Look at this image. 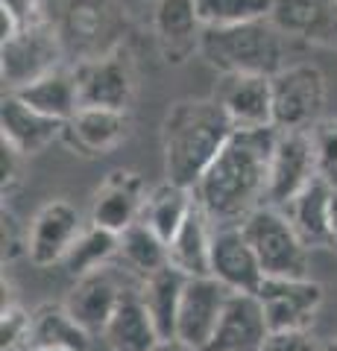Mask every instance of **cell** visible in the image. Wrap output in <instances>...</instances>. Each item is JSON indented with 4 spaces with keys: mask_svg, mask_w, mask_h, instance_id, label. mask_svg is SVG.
I'll return each mask as SVG.
<instances>
[{
    "mask_svg": "<svg viewBox=\"0 0 337 351\" xmlns=\"http://www.w3.org/2000/svg\"><path fill=\"white\" fill-rule=\"evenodd\" d=\"M211 276L232 293H258L264 269L255 255L244 226H214L211 240Z\"/></svg>",
    "mask_w": 337,
    "mask_h": 351,
    "instance_id": "30bf717a",
    "label": "cell"
},
{
    "mask_svg": "<svg viewBox=\"0 0 337 351\" xmlns=\"http://www.w3.org/2000/svg\"><path fill=\"white\" fill-rule=\"evenodd\" d=\"M103 339L112 351H153L161 343V334L138 290H124Z\"/></svg>",
    "mask_w": 337,
    "mask_h": 351,
    "instance_id": "d6986e66",
    "label": "cell"
},
{
    "mask_svg": "<svg viewBox=\"0 0 337 351\" xmlns=\"http://www.w3.org/2000/svg\"><path fill=\"white\" fill-rule=\"evenodd\" d=\"M270 18L288 36L337 47V0H276Z\"/></svg>",
    "mask_w": 337,
    "mask_h": 351,
    "instance_id": "ac0fdd59",
    "label": "cell"
},
{
    "mask_svg": "<svg viewBox=\"0 0 337 351\" xmlns=\"http://www.w3.org/2000/svg\"><path fill=\"white\" fill-rule=\"evenodd\" d=\"M27 351H62V348H27Z\"/></svg>",
    "mask_w": 337,
    "mask_h": 351,
    "instance_id": "f35d334b",
    "label": "cell"
},
{
    "mask_svg": "<svg viewBox=\"0 0 337 351\" xmlns=\"http://www.w3.org/2000/svg\"><path fill=\"white\" fill-rule=\"evenodd\" d=\"M153 351H194V348H188L185 343H179V339H161V343H159Z\"/></svg>",
    "mask_w": 337,
    "mask_h": 351,
    "instance_id": "8d00e7d4",
    "label": "cell"
},
{
    "mask_svg": "<svg viewBox=\"0 0 337 351\" xmlns=\"http://www.w3.org/2000/svg\"><path fill=\"white\" fill-rule=\"evenodd\" d=\"M279 129H235L194 188L214 226H241L255 208L267 205L270 158Z\"/></svg>",
    "mask_w": 337,
    "mask_h": 351,
    "instance_id": "6da1fadb",
    "label": "cell"
},
{
    "mask_svg": "<svg viewBox=\"0 0 337 351\" xmlns=\"http://www.w3.org/2000/svg\"><path fill=\"white\" fill-rule=\"evenodd\" d=\"M77 80V94H80V108L82 106H97V108H121L126 112L129 100L135 91V73L129 59L108 56L89 62L73 73Z\"/></svg>",
    "mask_w": 337,
    "mask_h": 351,
    "instance_id": "5bb4252c",
    "label": "cell"
},
{
    "mask_svg": "<svg viewBox=\"0 0 337 351\" xmlns=\"http://www.w3.org/2000/svg\"><path fill=\"white\" fill-rule=\"evenodd\" d=\"M30 325L32 313H27L18 304H3V316H0V348L3 351H21L30 348Z\"/></svg>",
    "mask_w": 337,
    "mask_h": 351,
    "instance_id": "4dcf8cb0",
    "label": "cell"
},
{
    "mask_svg": "<svg viewBox=\"0 0 337 351\" xmlns=\"http://www.w3.org/2000/svg\"><path fill=\"white\" fill-rule=\"evenodd\" d=\"M211 240H214V223L205 214V208L194 196V208L179 226V232L170 237V267H176L188 278L194 276H211Z\"/></svg>",
    "mask_w": 337,
    "mask_h": 351,
    "instance_id": "ffe728a7",
    "label": "cell"
},
{
    "mask_svg": "<svg viewBox=\"0 0 337 351\" xmlns=\"http://www.w3.org/2000/svg\"><path fill=\"white\" fill-rule=\"evenodd\" d=\"M12 94H18L27 106L38 108L41 114L62 120V123H68V120L77 114V108H80L77 80H73V73L62 71V68L38 76V80H32L27 85H21L18 91H12Z\"/></svg>",
    "mask_w": 337,
    "mask_h": 351,
    "instance_id": "484cf974",
    "label": "cell"
},
{
    "mask_svg": "<svg viewBox=\"0 0 337 351\" xmlns=\"http://www.w3.org/2000/svg\"><path fill=\"white\" fill-rule=\"evenodd\" d=\"M261 269L270 278H308V243L293 228L290 217L276 205H261L244 219Z\"/></svg>",
    "mask_w": 337,
    "mask_h": 351,
    "instance_id": "277c9868",
    "label": "cell"
},
{
    "mask_svg": "<svg viewBox=\"0 0 337 351\" xmlns=\"http://www.w3.org/2000/svg\"><path fill=\"white\" fill-rule=\"evenodd\" d=\"M270 337V325L255 293H232L202 351H261Z\"/></svg>",
    "mask_w": 337,
    "mask_h": 351,
    "instance_id": "4fadbf2b",
    "label": "cell"
},
{
    "mask_svg": "<svg viewBox=\"0 0 337 351\" xmlns=\"http://www.w3.org/2000/svg\"><path fill=\"white\" fill-rule=\"evenodd\" d=\"M314 149H317V170L337 188V120L317 123L311 132Z\"/></svg>",
    "mask_w": 337,
    "mask_h": 351,
    "instance_id": "1f68e13d",
    "label": "cell"
},
{
    "mask_svg": "<svg viewBox=\"0 0 337 351\" xmlns=\"http://www.w3.org/2000/svg\"><path fill=\"white\" fill-rule=\"evenodd\" d=\"M59 68V44L45 27L32 24L3 41V82L18 91L38 76Z\"/></svg>",
    "mask_w": 337,
    "mask_h": 351,
    "instance_id": "7c38bea8",
    "label": "cell"
},
{
    "mask_svg": "<svg viewBox=\"0 0 337 351\" xmlns=\"http://www.w3.org/2000/svg\"><path fill=\"white\" fill-rule=\"evenodd\" d=\"M235 123L223 106L214 100H179L170 106L161 123L167 182L182 188H197L202 173L211 167L217 152L232 138Z\"/></svg>",
    "mask_w": 337,
    "mask_h": 351,
    "instance_id": "7a4b0ae2",
    "label": "cell"
},
{
    "mask_svg": "<svg viewBox=\"0 0 337 351\" xmlns=\"http://www.w3.org/2000/svg\"><path fill=\"white\" fill-rule=\"evenodd\" d=\"M0 9H6L9 15H15V21L21 27H32V24H38V3L36 0H0Z\"/></svg>",
    "mask_w": 337,
    "mask_h": 351,
    "instance_id": "e575fe53",
    "label": "cell"
},
{
    "mask_svg": "<svg viewBox=\"0 0 337 351\" xmlns=\"http://www.w3.org/2000/svg\"><path fill=\"white\" fill-rule=\"evenodd\" d=\"M323 351H337V337H334V339H329V343L323 346Z\"/></svg>",
    "mask_w": 337,
    "mask_h": 351,
    "instance_id": "74e56055",
    "label": "cell"
},
{
    "mask_svg": "<svg viewBox=\"0 0 337 351\" xmlns=\"http://www.w3.org/2000/svg\"><path fill=\"white\" fill-rule=\"evenodd\" d=\"M117 255H121L126 267L132 272H138L141 278L153 276V272H159L161 267L170 263L167 243L144 223V219H138V223H132L126 232H121Z\"/></svg>",
    "mask_w": 337,
    "mask_h": 351,
    "instance_id": "83f0119b",
    "label": "cell"
},
{
    "mask_svg": "<svg viewBox=\"0 0 337 351\" xmlns=\"http://www.w3.org/2000/svg\"><path fill=\"white\" fill-rule=\"evenodd\" d=\"M325 106V76L314 64H290L273 76V126L311 132Z\"/></svg>",
    "mask_w": 337,
    "mask_h": 351,
    "instance_id": "5b68a950",
    "label": "cell"
},
{
    "mask_svg": "<svg viewBox=\"0 0 337 351\" xmlns=\"http://www.w3.org/2000/svg\"><path fill=\"white\" fill-rule=\"evenodd\" d=\"M121 295H124V287L117 284L115 272L103 267V269L77 278L65 307H68L71 316L89 334H103L108 319H112L117 302H121Z\"/></svg>",
    "mask_w": 337,
    "mask_h": 351,
    "instance_id": "2e32d148",
    "label": "cell"
},
{
    "mask_svg": "<svg viewBox=\"0 0 337 351\" xmlns=\"http://www.w3.org/2000/svg\"><path fill=\"white\" fill-rule=\"evenodd\" d=\"M80 211L65 199H53L38 208L27 228V258L36 267H53L65 261L73 240L80 237Z\"/></svg>",
    "mask_w": 337,
    "mask_h": 351,
    "instance_id": "8fae6325",
    "label": "cell"
},
{
    "mask_svg": "<svg viewBox=\"0 0 337 351\" xmlns=\"http://www.w3.org/2000/svg\"><path fill=\"white\" fill-rule=\"evenodd\" d=\"M27 156L21 149H15L9 141L0 138V173H3V193H9L21 179V161Z\"/></svg>",
    "mask_w": 337,
    "mask_h": 351,
    "instance_id": "836d02e7",
    "label": "cell"
},
{
    "mask_svg": "<svg viewBox=\"0 0 337 351\" xmlns=\"http://www.w3.org/2000/svg\"><path fill=\"white\" fill-rule=\"evenodd\" d=\"M329 243L337 246V188L332 193V208H329Z\"/></svg>",
    "mask_w": 337,
    "mask_h": 351,
    "instance_id": "d590c367",
    "label": "cell"
},
{
    "mask_svg": "<svg viewBox=\"0 0 337 351\" xmlns=\"http://www.w3.org/2000/svg\"><path fill=\"white\" fill-rule=\"evenodd\" d=\"M144 182L132 170H115L108 173L103 188L97 191L94 205H91V226L108 228V232L121 234L132 223L141 219L144 211Z\"/></svg>",
    "mask_w": 337,
    "mask_h": 351,
    "instance_id": "9a60e30c",
    "label": "cell"
},
{
    "mask_svg": "<svg viewBox=\"0 0 337 351\" xmlns=\"http://www.w3.org/2000/svg\"><path fill=\"white\" fill-rule=\"evenodd\" d=\"M261 351H323L308 331H270Z\"/></svg>",
    "mask_w": 337,
    "mask_h": 351,
    "instance_id": "d6a6232c",
    "label": "cell"
},
{
    "mask_svg": "<svg viewBox=\"0 0 337 351\" xmlns=\"http://www.w3.org/2000/svg\"><path fill=\"white\" fill-rule=\"evenodd\" d=\"M235 129L273 126V76L264 73H223L214 91Z\"/></svg>",
    "mask_w": 337,
    "mask_h": 351,
    "instance_id": "9c48e42d",
    "label": "cell"
},
{
    "mask_svg": "<svg viewBox=\"0 0 337 351\" xmlns=\"http://www.w3.org/2000/svg\"><path fill=\"white\" fill-rule=\"evenodd\" d=\"M232 290L214 276H194L185 284L179 319H176V339L194 351H202L209 346L217 322L226 311Z\"/></svg>",
    "mask_w": 337,
    "mask_h": 351,
    "instance_id": "ba28073f",
    "label": "cell"
},
{
    "mask_svg": "<svg viewBox=\"0 0 337 351\" xmlns=\"http://www.w3.org/2000/svg\"><path fill=\"white\" fill-rule=\"evenodd\" d=\"M91 334L73 319L65 304H41L32 311L30 348H62V351H89Z\"/></svg>",
    "mask_w": 337,
    "mask_h": 351,
    "instance_id": "d4e9b609",
    "label": "cell"
},
{
    "mask_svg": "<svg viewBox=\"0 0 337 351\" xmlns=\"http://www.w3.org/2000/svg\"><path fill=\"white\" fill-rule=\"evenodd\" d=\"M258 302L264 307L270 331H308L320 304L323 284L311 278H264L258 287Z\"/></svg>",
    "mask_w": 337,
    "mask_h": 351,
    "instance_id": "52a82bcc",
    "label": "cell"
},
{
    "mask_svg": "<svg viewBox=\"0 0 337 351\" xmlns=\"http://www.w3.org/2000/svg\"><path fill=\"white\" fill-rule=\"evenodd\" d=\"M285 38L273 18H258L235 27H205L200 53L223 73L276 76L285 68Z\"/></svg>",
    "mask_w": 337,
    "mask_h": 351,
    "instance_id": "3957f363",
    "label": "cell"
},
{
    "mask_svg": "<svg viewBox=\"0 0 337 351\" xmlns=\"http://www.w3.org/2000/svg\"><path fill=\"white\" fill-rule=\"evenodd\" d=\"M334 184L329 179L317 176L297 199H293L285 214L290 217L293 228L308 246H332L329 243V208H332Z\"/></svg>",
    "mask_w": 337,
    "mask_h": 351,
    "instance_id": "cb8c5ba5",
    "label": "cell"
},
{
    "mask_svg": "<svg viewBox=\"0 0 337 351\" xmlns=\"http://www.w3.org/2000/svg\"><path fill=\"white\" fill-rule=\"evenodd\" d=\"M68 141L77 149H82L85 156H97V152H108L115 149L126 135V114L121 108H97V106H82L77 108L65 132Z\"/></svg>",
    "mask_w": 337,
    "mask_h": 351,
    "instance_id": "7402d4cb",
    "label": "cell"
},
{
    "mask_svg": "<svg viewBox=\"0 0 337 351\" xmlns=\"http://www.w3.org/2000/svg\"><path fill=\"white\" fill-rule=\"evenodd\" d=\"M188 276L179 272L176 267H161L153 276L141 278V299H144L150 316L159 328L161 339H176V319H179V304H182V293Z\"/></svg>",
    "mask_w": 337,
    "mask_h": 351,
    "instance_id": "603a6c76",
    "label": "cell"
},
{
    "mask_svg": "<svg viewBox=\"0 0 337 351\" xmlns=\"http://www.w3.org/2000/svg\"><path fill=\"white\" fill-rule=\"evenodd\" d=\"M202 29L197 0H156V36L167 59L182 62L188 53L200 50Z\"/></svg>",
    "mask_w": 337,
    "mask_h": 351,
    "instance_id": "44dd1931",
    "label": "cell"
},
{
    "mask_svg": "<svg viewBox=\"0 0 337 351\" xmlns=\"http://www.w3.org/2000/svg\"><path fill=\"white\" fill-rule=\"evenodd\" d=\"M117 246H121V234L100 228V226H91L85 232H80V237L73 240V246L68 249L62 263L71 278H82L89 272L103 269L117 255Z\"/></svg>",
    "mask_w": 337,
    "mask_h": 351,
    "instance_id": "f1b7e54d",
    "label": "cell"
},
{
    "mask_svg": "<svg viewBox=\"0 0 337 351\" xmlns=\"http://www.w3.org/2000/svg\"><path fill=\"white\" fill-rule=\"evenodd\" d=\"M273 3L276 0H197V12L205 27H235L270 18Z\"/></svg>",
    "mask_w": 337,
    "mask_h": 351,
    "instance_id": "f546056e",
    "label": "cell"
},
{
    "mask_svg": "<svg viewBox=\"0 0 337 351\" xmlns=\"http://www.w3.org/2000/svg\"><path fill=\"white\" fill-rule=\"evenodd\" d=\"M62 132H65L62 120L41 114L38 108L27 106L12 91L3 97V108H0V138L9 141V144L21 149L24 156L41 152L47 144H53Z\"/></svg>",
    "mask_w": 337,
    "mask_h": 351,
    "instance_id": "e0dca14e",
    "label": "cell"
},
{
    "mask_svg": "<svg viewBox=\"0 0 337 351\" xmlns=\"http://www.w3.org/2000/svg\"><path fill=\"white\" fill-rule=\"evenodd\" d=\"M320 176L317 170V149H314L311 132L293 129L281 132L270 158V184H267V205L288 208L308 184Z\"/></svg>",
    "mask_w": 337,
    "mask_h": 351,
    "instance_id": "8992f818",
    "label": "cell"
},
{
    "mask_svg": "<svg viewBox=\"0 0 337 351\" xmlns=\"http://www.w3.org/2000/svg\"><path fill=\"white\" fill-rule=\"evenodd\" d=\"M191 208H194V191L182 188V184L165 182V184H159L153 193H147L141 219H144L165 243H170V237L179 232V226L185 223V217L191 214Z\"/></svg>",
    "mask_w": 337,
    "mask_h": 351,
    "instance_id": "4316f807",
    "label": "cell"
}]
</instances>
